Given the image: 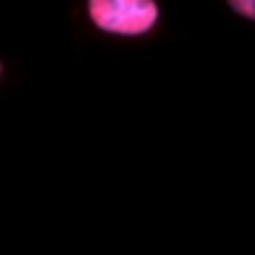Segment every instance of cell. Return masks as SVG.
Masks as SVG:
<instances>
[{
	"instance_id": "cell-1",
	"label": "cell",
	"mask_w": 255,
	"mask_h": 255,
	"mask_svg": "<svg viewBox=\"0 0 255 255\" xmlns=\"http://www.w3.org/2000/svg\"><path fill=\"white\" fill-rule=\"evenodd\" d=\"M87 10L97 28L118 36H140L158 20L156 0H90Z\"/></svg>"
},
{
	"instance_id": "cell-2",
	"label": "cell",
	"mask_w": 255,
	"mask_h": 255,
	"mask_svg": "<svg viewBox=\"0 0 255 255\" xmlns=\"http://www.w3.org/2000/svg\"><path fill=\"white\" fill-rule=\"evenodd\" d=\"M227 3H230V8L235 10V13L255 20V0H227Z\"/></svg>"
}]
</instances>
